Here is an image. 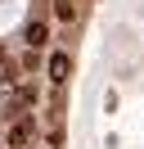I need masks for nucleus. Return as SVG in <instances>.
<instances>
[{
  "label": "nucleus",
  "mask_w": 144,
  "mask_h": 149,
  "mask_svg": "<svg viewBox=\"0 0 144 149\" xmlns=\"http://www.w3.org/2000/svg\"><path fill=\"white\" fill-rule=\"evenodd\" d=\"M32 131H36V122L32 118H23V122H14V127H9V145H27V140H32Z\"/></svg>",
  "instance_id": "obj_1"
},
{
  "label": "nucleus",
  "mask_w": 144,
  "mask_h": 149,
  "mask_svg": "<svg viewBox=\"0 0 144 149\" xmlns=\"http://www.w3.org/2000/svg\"><path fill=\"white\" fill-rule=\"evenodd\" d=\"M68 72H72V59L68 54H54L50 59V77H54V81H68Z\"/></svg>",
  "instance_id": "obj_2"
},
{
  "label": "nucleus",
  "mask_w": 144,
  "mask_h": 149,
  "mask_svg": "<svg viewBox=\"0 0 144 149\" xmlns=\"http://www.w3.org/2000/svg\"><path fill=\"white\" fill-rule=\"evenodd\" d=\"M45 36H50V27H45V23H32V27H27V45H32V50H41Z\"/></svg>",
  "instance_id": "obj_3"
},
{
  "label": "nucleus",
  "mask_w": 144,
  "mask_h": 149,
  "mask_svg": "<svg viewBox=\"0 0 144 149\" xmlns=\"http://www.w3.org/2000/svg\"><path fill=\"white\" fill-rule=\"evenodd\" d=\"M72 14H77V5H72V0H54V18H63V23H68Z\"/></svg>",
  "instance_id": "obj_4"
}]
</instances>
